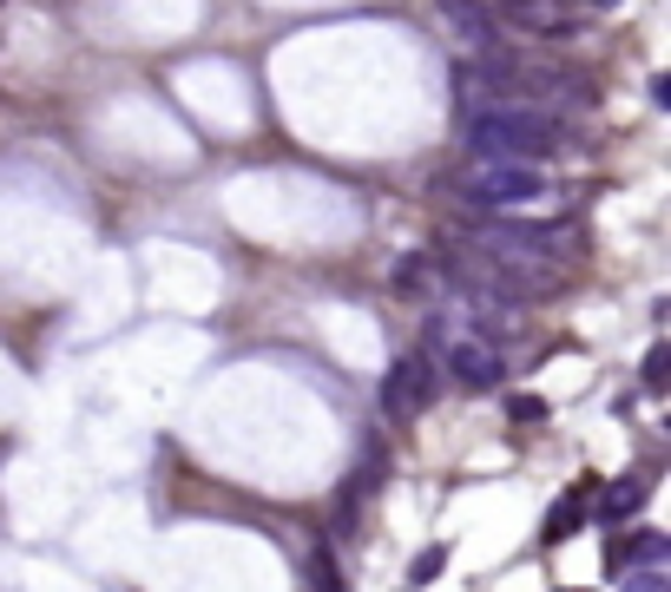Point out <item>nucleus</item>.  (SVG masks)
Listing matches in <instances>:
<instances>
[{
  "label": "nucleus",
  "instance_id": "423d86ee",
  "mask_svg": "<svg viewBox=\"0 0 671 592\" xmlns=\"http://www.w3.org/2000/svg\"><path fill=\"white\" fill-rule=\"evenodd\" d=\"M442 20L454 27V40L481 60V53H501V27H494V13L481 7V0H442Z\"/></svg>",
  "mask_w": 671,
  "mask_h": 592
},
{
  "label": "nucleus",
  "instance_id": "f8f14e48",
  "mask_svg": "<svg viewBox=\"0 0 671 592\" xmlns=\"http://www.w3.org/2000/svg\"><path fill=\"white\" fill-rule=\"evenodd\" d=\"M442 566H447V546H422V553H415V566H408V586H428Z\"/></svg>",
  "mask_w": 671,
  "mask_h": 592
},
{
  "label": "nucleus",
  "instance_id": "dca6fc26",
  "mask_svg": "<svg viewBox=\"0 0 671 592\" xmlns=\"http://www.w3.org/2000/svg\"><path fill=\"white\" fill-rule=\"evenodd\" d=\"M599 7H612V0H599Z\"/></svg>",
  "mask_w": 671,
  "mask_h": 592
},
{
  "label": "nucleus",
  "instance_id": "39448f33",
  "mask_svg": "<svg viewBox=\"0 0 671 592\" xmlns=\"http://www.w3.org/2000/svg\"><path fill=\"white\" fill-rule=\"evenodd\" d=\"M494 27H514V33H533V40H560L580 20H573L566 0H494Z\"/></svg>",
  "mask_w": 671,
  "mask_h": 592
},
{
  "label": "nucleus",
  "instance_id": "1a4fd4ad",
  "mask_svg": "<svg viewBox=\"0 0 671 592\" xmlns=\"http://www.w3.org/2000/svg\"><path fill=\"white\" fill-rule=\"evenodd\" d=\"M435 277H442V270H435V257H428V250L395 257V290H402V296H428V290H435Z\"/></svg>",
  "mask_w": 671,
  "mask_h": 592
},
{
  "label": "nucleus",
  "instance_id": "2eb2a0df",
  "mask_svg": "<svg viewBox=\"0 0 671 592\" xmlns=\"http://www.w3.org/2000/svg\"><path fill=\"white\" fill-rule=\"evenodd\" d=\"M566 592H586V586H566Z\"/></svg>",
  "mask_w": 671,
  "mask_h": 592
},
{
  "label": "nucleus",
  "instance_id": "0eeeda50",
  "mask_svg": "<svg viewBox=\"0 0 671 592\" xmlns=\"http://www.w3.org/2000/svg\"><path fill=\"white\" fill-rule=\"evenodd\" d=\"M652 501V487H645V474H619V481H605V487H593V507L605 526H619V520H632L639 507Z\"/></svg>",
  "mask_w": 671,
  "mask_h": 592
},
{
  "label": "nucleus",
  "instance_id": "9d476101",
  "mask_svg": "<svg viewBox=\"0 0 671 592\" xmlns=\"http://www.w3.org/2000/svg\"><path fill=\"white\" fill-rule=\"evenodd\" d=\"M303 573H309V592H343V573H336L329 546H309L303 553Z\"/></svg>",
  "mask_w": 671,
  "mask_h": 592
},
{
  "label": "nucleus",
  "instance_id": "f3484780",
  "mask_svg": "<svg viewBox=\"0 0 671 592\" xmlns=\"http://www.w3.org/2000/svg\"><path fill=\"white\" fill-rule=\"evenodd\" d=\"M408 592H415V586H408Z\"/></svg>",
  "mask_w": 671,
  "mask_h": 592
},
{
  "label": "nucleus",
  "instance_id": "4468645a",
  "mask_svg": "<svg viewBox=\"0 0 671 592\" xmlns=\"http://www.w3.org/2000/svg\"><path fill=\"white\" fill-rule=\"evenodd\" d=\"M514 422H546V402L540 395H514Z\"/></svg>",
  "mask_w": 671,
  "mask_h": 592
},
{
  "label": "nucleus",
  "instance_id": "20e7f679",
  "mask_svg": "<svg viewBox=\"0 0 671 592\" xmlns=\"http://www.w3.org/2000/svg\"><path fill=\"white\" fill-rule=\"evenodd\" d=\"M442 375H447V382H461L467 395H494V388L507 382V363H501L494 343H481V336H454L447 356H442Z\"/></svg>",
  "mask_w": 671,
  "mask_h": 592
},
{
  "label": "nucleus",
  "instance_id": "6e6552de",
  "mask_svg": "<svg viewBox=\"0 0 671 592\" xmlns=\"http://www.w3.org/2000/svg\"><path fill=\"white\" fill-rule=\"evenodd\" d=\"M593 487L599 481H580V487H566V501H553V514L540 520V540L546 546H566V533H580V520L593 514Z\"/></svg>",
  "mask_w": 671,
  "mask_h": 592
},
{
  "label": "nucleus",
  "instance_id": "f257e3e1",
  "mask_svg": "<svg viewBox=\"0 0 671 592\" xmlns=\"http://www.w3.org/2000/svg\"><path fill=\"white\" fill-rule=\"evenodd\" d=\"M461 139L474 158H521V165H546L560 151V126L546 112H526V106H467V126Z\"/></svg>",
  "mask_w": 671,
  "mask_h": 592
},
{
  "label": "nucleus",
  "instance_id": "7ed1b4c3",
  "mask_svg": "<svg viewBox=\"0 0 671 592\" xmlns=\"http://www.w3.org/2000/svg\"><path fill=\"white\" fill-rule=\"evenodd\" d=\"M435 402V363L422 356V349H408V356H395L388 375H382V415L395 422V428H408L422 408Z\"/></svg>",
  "mask_w": 671,
  "mask_h": 592
},
{
  "label": "nucleus",
  "instance_id": "f03ea898",
  "mask_svg": "<svg viewBox=\"0 0 671 592\" xmlns=\"http://www.w3.org/2000/svg\"><path fill=\"white\" fill-rule=\"evenodd\" d=\"M467 191L481 198V205H533V198H546V171L540 165H521V158H474V171H467Z\"/></svg>",
  "mask_w": 671,
  "mask_h": 592
},
{
  "label": "nucleus",
  "instance_id": "9b49d317",
  "mask_svg": "<svg viewBox=\"0 0 671 592\" xmlns=\"http://www.w3.org/2000/svg\"><path fill=\"white\" fill-rule=\"evenodd\" d=\"M639 382H645V395H665V388H671V343H652V349H645Z\"/></svg>",
  "mask_w": 671,
  "mask_h": 592
},
{
  "label": "nucleus",
  "instance_id": "ddd939ff",
  "mask_svg": "<svg viewBox=\"0 0 671 592\" xmlns=\"http://www.w3.org/2000/svg\"><path fill=\"white\" fill-rule=\"evenodd\" d=\"M619 592H671V580L665 573H625V586Z\"/></svg>",
  "mask_w": 671,
  "mask_h": 592
}]
</instances>
